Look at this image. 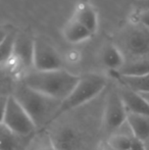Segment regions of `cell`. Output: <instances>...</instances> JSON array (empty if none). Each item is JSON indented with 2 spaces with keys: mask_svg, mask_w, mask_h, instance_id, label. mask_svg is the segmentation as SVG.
Wrapping results in <instances>:
<instances>
[{
  "mask_svg": "<svg viewBox=\"0 0 149 150\" xmlns=\"http://www.w3.org/2000/svg\"><path fill=\"white\" fill-rule=\"evenodd\" d=\"M79 79L80 76L62 69L45 71L32 69L25 74L20 81L42 94L62 101L70 95Z\"/></svg>",
  "mask_w": 149,
  "mask_h": 150,
  "instance_id": "6da1fadb",
  "label": "cell"
},
{
  "mask_svg": "<svg viewBox=\"0 0 149 150\" xmlns=\"http://www.w3.org/2000/svg\"><path fill=\"white\" fill-rule=\"evenodd\" d=\"M12 96L27 111L34 122L37 130L53 122L61 101L44 95L18 81Z\"/></svg>",
  "mask_w": 149,
  "mask_h": 150,
  "instance_id": "7a4b0ae2",
  "label": "cell"
},
{
  "mask_svg": "<svg viewBox=\"0 0 149 150\" xmlns=\"http://www.w3.org/2000/svg\"><path fill=\"white\" fill-rule=\"evenodd\" d=\"M107 87V79L97 74H87L80 77L79 82L64 100L61 101L54 120L61 115L93 100Z\"/></svg>",
  "mask_w": 149,
  "mask_h": 150,
  "instance_id": "3957f363",
  "label": "cell"
},
{
  "mask_svg": "<svg viewBox=\"0 0 149 150\" xmlns=\"http://www.w3.org/2000/svg\"><path fill=\"white\" fill-rule=\"evenodd\" d=\"M125 57V61L149 57V29L137 22L126 26L114 44Z\"/></svg>",
  "mask_w": 149,
  "mask_h": 150,
  "instance_id": "277c9868",
  "label": "cell"
},
{
  "mask_svg": "<svg viewBox=\"0 0 149 150\" xmlns=\"http://www.w3.org/2000/svg\"><path fill=\"white\" fill-rule=\"evenodd\" d=\"M2 124L14 134L25 138H31L38 131L30 115L12 95L8 96L6 99L5 111Z\"/></svg>",
  "mask_w": 149,
  "mask_h": 150,
  "instance_id": "5b68a950",
  "label": "cell"
},
{
  "mask_svg": "<svg viewBox=\"0 0 149 150\" xmlns=\"http://www.w3.org/2000/svg\"><path fill=\"white\" fill-rule=\"evenodd\" d=\"M34 57V39L26 34L16 35L13 45V53L10 60L11 64L22 77L33 69Z\"/></svg>",
  "mask_w": 149,
  "mask_h": 150,
  "instance_id": "8992f818",
  "label": "cell"
},
{
  "mask_svg": "<svg viewBox=\"0 0 149 150\" xmlns=\"http://www.w3.org/2000/svg\"><path fill=\"white\" fill-rule=\"evenodd\" d=\"M127 110L119 95L117 89H110L105 99L103 125L108 133H114L127 120Z\"/></svg>",
  "mask_w": 149,
  "mask_h": 150,
  "instance_id": "52a82bcc",
  "label": "cell"
},
{
  "mask_svg": "<svg viewBox=\"0 0 149 150\" xmlns=\"http://www.w3.org/2000/svg\"><path fill=\"white\" fill-rule=\"evenodd\" d=\"M61 69L62 60L55 48L43 39H34L33 69L45 71Z\"/></svg>",
  "mask_w": 149,
  "mask_h": 150,
  "instance_id": "ba28073f",
  "label": "cell"
},
{
  "mask_svg": "<svg viewBox=\"0 0 149 150\" xmlns=\"http://www.w3.org/2000/svg\"><path fill=\"white\" fill-rule=\"evenodd\" d=\"M117 89L127 113L149 115V103L141 94L134 92L123 85H119Z\"/></svg>",
  "mask_w": 149,
  "mask_h": 150,
  "instance_id": "9c48e42d",
  "label": "cell"
},
{
  "mask_svg": "<svg viewBox=\"0 0 149 150\" xmlns=\"http://www.w3.org/2000/svg\"><path fill=\"white\" fill-rule=\"evenodd\" d=\"M20 76L11 62L0 65V96L8 97L12 95Z\"/></svg>",
  "mask_w": 149,
  "mask_h": 150,
  "instance_id": "30bf717a",
  "label": "cell"
},
{
  "mask_svg": "<svg viewBox=\"0 0 149 150\" xmlns=\"http://www.w3.org/2000/svg\"><path fill=\"white\" fill-rule=\"evenodd\" d=\"M31 138L18 136L3 124L0 125V150H25Z\"/></svg>",
  "mask_w": 149,
  "mask_h": 150,
  "instance_id": "8fae6325",
  "label": "cell"
},
{
  "mask_svg": "<svg viewBox=\"0 0 149 150\" xmlns=\"http://www.w3.org/2000/svg\"><path fill=\"white\" fill-rule=\"evenodd\" d=\"M73 18L81 25H83L86 29H88L92 34L95 33V31L97 30V13L94 10V8L87 2H81L78 4Z\"/></svg>",
  "mask_w": 149,
  "mask_h": 150,
  "instance_id": "7c38bea8",
  "label": "cell"
},
{
  "mask_svg": "<svg viewBox=\"0 0 149 150\" xmlns=\"http://www.w3.org/2000/svg\"><path fill=\"white\" fill-rule=\"evenodd\" d=\"M127 122L130 127L134 138L140 141H147L149 139V115L128 113Z\"/></svg>",
  "mask_w": 149,
  "mask_h": 150,
  "instance_id": "4fadbf2b",
  "label": "cell"
},
{
  "mask_svg": "<svg viewBox=\"0 0 149 150\" xmlns=\"http://www.w3.org/2000/svg\"><path fill=\"white\" fill-rule=\"evenodd\" d=\"M92 35L93 34L91 32L80 24L78 21H76L74 18H71L64 28V37L70 43H81L92 37Z\"/></svg>",
  "mask_w": 149,
  "mask_h": 150,
  "instance_id": "5bb4252c",
  "label": "cell"
},
{
  "mask_svg": "<svg viewBox=\"0 0 149 150\" xmlns=\"http://www.w3.org/2000/svg\"><path fill=\"white\" fill-rule=\"evenodd\" d=\"M51 137L58 150H77L79 146V137L72 128H61L55 137Z\"/></svg>",
  "mask_w": 149,
  "mask_h": 150,
  "instance_id": "9a60e30c",
  "label": "cell"
},
{
  "mask_svg": "<svg viewBox=\"0 0 149 150\" xmlns=\"http://www.w3.org/2000/svg\"><path fill=\"white\" fill-rule=\"evenodd\" d=\"M117 76L119 84L130 90L139 94H148L149 93V75L145 76Z\"/></svg>",
  "mask_w": 149,
  "mask_h": 150,
  "instance_id": "2e32d148",
  "label": "cell"
},
{
  "mask_svg": "<svg viewBox=\"0 0 149 150\" xmlns=\"http://www.w3.org/2000/svg\"><path fill=\"white\" fill-rule=\"evenodd\" d=\"M119 76H145L149 75V57L125 61L121 69L113 71Z\"/></svg>",
  "mask_w": 149,
  "mask_h": 150,
  "instance_id": "e0dca14e",
  "label": "cell"
},
{
  "mask_svg": "<svg viewBox=\"0 0 149 150\" xmlns=\"http://www.w3.org/2000/svg\"><path fill=\"white\" fill-rule=\"evenodd\" d=\"M102 62L110 71H117L125 63V57L117 46L113 44H108L102 52Z\"/></svg>",
  "mask_w": 149,
  "mask_h": 150,
  "instance_id": "ac0fdd59",
  "label": "cell"
},
{
  "mask_svg": "<svg viewBox=\"0 0 149 150\" xmlns=\"http://www.w3.org/2000/svg\"><path fill=\"white\" fill-rule=\"evenodd\" d=\"M25 150H58V148L52 140L51 134L42 131L30 139Z\"/></svg>",
  "mask_w": 149,
  "mask_h": 150,
  "instance_id": "d6986e66",
  "label": "cell"
},
{
  "mask_svg": "<svg viewBox=\"0 0 149 150\" xmlns=\"http://www.w3.org/2000/svg\"><path fill=\"white\" fill-rule=\"evenodd\" d=\"M132 139V134L117 131L109 136L106 145L112 150H129L131 147Z\"/></svg>",
  "mask_w": 149,
  "mask_h": 150,
  "instance_id": "ffe728a7",
  "label": "cell"
},
{
  "mask_svg": "<svg viewBox=\"0 0 149 150\" xmlns=\"http://www.w3.org/2000/svg\"><path fill=\"white\" fill-rule=\"evenodd\" d=\"M16 34L8 31L6 37L0 43V65L8 63L12 58Z\"/></svg>",
  "mask_w": 149,
  "mask_h": 150,
  "instance_id": "44dd1931",
  "label": "cell"
},
{
  "mask_svg": "<svg viewBox=\"0 0 149 150\" xmlns=\"http://www.w3.org/2000/svg\"><path fill=\"white\" fill-rule=\"evenodd\" d=\"M135 22L149 29V10H138L137 18Z\"/></svg>",
  "mask_w": 149,
  "mask_h": 150,
  "instance_id": "7402d4cb",
  "label": "cell"
},
{
  "mask_svg": "<svg viewBox=\"0 0 149 150\" xmlns=\"http://www.w3.org/2000/svg\"><path fill=\"white\" fill-rule=\"evenodd\" d=\"M129 150H147V147H146V145H145V142L140 141L133 137L131 147H130Z\"/></svg>",
  "mask_w": 149,
  "mask_h": 150,
  "instance_id": "603a6c76",
  "label": "cell"
},
{
  "mask_svg": "<svg viewBox=\"0 0 149 150\" xmlns=\"http://www.w3.org/2000/svg\"><path fill=\"white\" fill-rule=\"evenodd\" d=\"M135 5L138 10H149V0H136Z\"/></svg>",
  "mask_w": 149,
  "mask_h": 150,
  "instance_id": "cb8c5ba5",
  "label": "cell"
},
{
  "mask_svg": "<svg viewBox=\"0 0 149 150\" xmlns=\"http://www.w3.org/2000/svg\"><path fill=\"white\" fill-rule=\"evenodd\" d=\"M6 99H7V97L0 96V125L3 122L4 111H5V105H6Z\"/></svg>",
  "mask_w": 149,
  "mask_h": 150,
  "instance_id": "d4e9b609",
  "label": "cell"
},
{
  "mask_svg": "<svg viewBox=\"0 0 149 150\" xmlns=\"http://www.w3.org/2000/svg\"><path fill=\"white\" fill-rule=\"evenodd\" d=\"M7 33H8V31H5V30H3V29H0V43L3 41V39L6 37Z\"/></svg>",
  "mask_w": 149,
  "mask_h": 150,
  "instance_id": "484cf974",
  "label": "cell"
},
{
  "mask_svg": "<svg viewBox=\"0 0 149 150\" xmlns=\"http://www.w3.org/2000/svg\"><path fill=\"white\" fill-rule=\"evenodd\" d=\"M108 148H109V147H108Z\"/></svg>",
  "mask_w": 149,
  "mask_h": 150,
  "instance_id": "4316f807",
  "label": "cell"
},
{
  "mask_svg": "<svg viewBox=\"0 0 149 150\" xmlns=\"http://www.w3.org/2000/svg\"><path fill=\"white\" fill-rule=\"evenodd\" d=\"M148 140H149V139H148Z\"/></svg>",
  "mask_w": 149,
  "mask_h": 150,
  "instance_id": "83f0119b",
  "label": "cell"
}]
</instances>
